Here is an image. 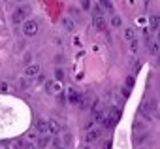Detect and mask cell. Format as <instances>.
Masks as SVG:
<instances>
[{
  "label": "cell",
  "mask_w": 160,
  "mask_h": 149,
  "mask_svg": "<svg viewBox=\"0 0 160 149\" xmlns=\"http://www.w3.org/2000/svg\"><path fill=\"white\" fill-rule=\"evenodd\" d=\"M28 138H30V140L34 141V140L38 138V132H36V130H30V132H28Z\"/></svg>",
  "instance_id": "cell-30"
},
{
  "label": "cell",
  "mask_w": 160,
  "mask_h": 149,
  "mask_svg": "<svg viewBox=\"0 0 160 149\" xmlns=\"http://www.w3.org/2000/svg\"><path fill=\"white\" fill-rule=\"evenodd\" d=\"M60 143H62L64 147H66V145H70V143H72V134H68V132H66V134L62 136V140H60Z\"/></svg>",
  "instance_id": "cell-22"
},
{
  "label": "cell",
  "mask_w": 160,
  "mask_h": 149,
  "mask_svg": "<svg viewBox=\"0 0 160 149\" xmlns=\"http://www.w3.org/2000/svg\"><path fill=\"white\" fill-rule=\"evenodd\" d=\"M47 89H49V93H51V95H58V93L62 91L60 81H57V80H55V81H49V83H47Z\"/></svg>",
  "instance_id": "cell-13"
},
{
  "label": "cell",
  "mask_w": 160,
  "mask_h": 149,
  "mask_svg": "<svg viewBox=\"0 0 160 149\" xmlns=\"http://www.w3.org/2000/svg\"><path fill=\"white\" fill-rule=\"evenodd\" d=\"M21 30H23V34H25L27 38H32V36L38 34V23H36L34 19H25Z\"/></svg>",
  "instance_id": "cell-1"
},
{
  "label": "cell",
  "mask_w": 160,
  "mask_h": 149,
  "mask_svg": "<svg viewBox=\"0 0 160 149\" xmlns=\"http://www.w3.org/2000/svg\"><path fill=\"white\" fill-rule=\"evenodd\" d=\"M91 0H81V10H91Z\"/></svg>",
  "instance_id": "cell-24"
},
{
  "label": "cell",
  "mask_w": 160,
  "mask_h": 149,
  "mask_svg": "<svg viewBox=\"0 0 160 149\" xmlns=\"http://www.w3.org/2000/svg\"><path fill=\"white\" fill-rule=\"evenodd\" d=\"M81 91L75 89V87H68L66 89V96H68V102L70 104H79V100H81Z\"/></svg>",
  "instance_id": "cell-3"
},
{
  "label": "cell",
  "mask_w": 160,
  "mask_h": 149,
  "mask_svg": "<svg viewBox=\"0 0 160 149\" xmlns=\"http://www.w3.org/2000/svg\"><path fill=\"white\" fill-rule=\"evenodd\" d=\"M47 130H49V134H58V132H60L58 121H57V119H49V121H47Z\"/></svg>",
  "instance_id": "cell-11"
},
{
  "label": "cell",
  "mask_w": 160,
  "mask_h": 149,
  "mask_svg": "<svg viewBox=\"0 0 160 149\" xmlns=\"http://www.w3.org/2000/svg\"><path fill=\"white\" fill-rule=\"evenodd\" d=\"M40 64H34V62H30V64H27V68H25V78H28V80H32V78H36L38 74H40Z\"/></svg>",
  "instance_id": "cell-6"
},
{
  "label": "cell",
  "mask_w": 160,
  "mask_h": 149,
  "mask_svg": "<svg viewBox=\"0 0 160 149\" xmlns=\"http://www.w3.org/2000/svg\"><path fill=\"white\" fill-rule=\"evenodd\" d=\"M21 87H23V89L28 87V78H21Z\"/></svg>",
  "instance_id": "cell-28"
},
{
  "label": "cell",
  "mask_w": 160,
  "mask_h": 149,
  "mask_svg": "<svg viewBox=\"0 0 160 149\" xmlns=\"http://www.w3.org/2000/svg\"><path fill=\"white\" fill-rule=\"evenodd\" d=\"M55 80L57 81H62L64 80V70L62 68H55Z\"/></svg>",
  "instance_id": "cell-21"
},
{
  "label": "cell",
  "mask_w": 160,
  "mask_h": 149,
  "mask_svg": "<svg viewBox=\"0 0 160 149\" xmlns=\"http://www.w3.org/2000/svg\"><path fill=\"white\" fill-rule=\"evenodd\" d=\"M147 140H149V132H141V134L136 136V143H138V145H141V143L147 141Z\"/></svg>",
  "instance_id": "cell-18"
},
{
  "label": "cell",
  "mask_w": 160,
  "mask_h": 149,
  "mask_svg": "<svg viewBox=\"0 0 160 149\" xmlns=\"http://www.w3.org/2000/svg\"><path fill=\"white\" fill-rule=\"evenodd\" d=\"M134 130H138V132L143 130V123H136V125H134Z\"/></svg>",
  "instance_id": "cell-32"
},
{
  "label": "cell",
  "mask_w": 160,
  "mask_h": 149,
  "mask_svg": "<svg viewBox=\"0 0 160 149\" xmlns=\"http://www.w3.org/2000/svg\"><path fill=\"white\" fill-rule=\"evenodd\" d=\"M28 15H30V8H28V6H19V8L13 12L12 19H13V23H23L25 19H28Z\"/></svg>",
  "instance_id": "cell-2"
},
{
  "label": "cell",
  "mask_w": 160,
  "mask_h": 149,
  "mask_svg": "<svg viewBox=\"0 0 160 149\" xmlns=\"http://www.w3.org/2000/svg\"><path fill=\"white\" fill-rule=\"evenodd\" d=\"M122 95H124V96H130V89H128V87H122Z\"/></svg>",
  "instance_id": "cell-34"
},
{
  "label": "cell",
  "mask_w": 160,
  "mask_h": 149,
  "mask_svg": "<svg viewBox=\"0 0 160 149\" xmlns=\"http://www.w3.org/2000/svg\"><path fill=\"white\" fill-rule=\"evenodd\" d=\"M68 12H70V17H72V19H73V17L77 19L79 15H81V10L75 8V6H70V8H68Z\"/></svg>",
  "instance_id": "cell-19"
},
{
  "label": "cell",
  "mask_w": 160,
  "mask_h": 149,
  "mask_svg": "<svg viewBox=\"0 0 160 149\" xmlns=\"http://www.w3.org/2000/svg\"><path fill=\"white\" fill-rule=\"evenodd\" d=\"M23 60H25V64H30V60H32V53H25Z\"/></svg>",
  "instance_id": "cell-26"
},
{
  "label": "cell",
  "mask_w": 160,
  "mask_h": 149,
  "mask_svg": "<svg viewBox=\"0 0 160 149\" xmlns=\"http://www.w3.org/2000/svg\"><path fill=\"white\" fill-rule=\"evenodd\" d=\"M23 149H36V145H34V143H25V141H23Z\"/></svg>",
  "instance_id": "cell-31"
},
{
  "label": "cell",
  "mask_w": 160,
  "mask_h": 149,
  "mask_svg": "<svg viewBox=\"0 0 160 149\" xmlns=\"http://www.w3.org/2000/svg\"><path fill=\"white\" fill-rule=\"evenodd\" d=\"M92 104H94V95L92 93H85V95H81V100H79L77 106L81 110H89Z\"/></svg>",
  "instance_id": "cell-4"
},
{
  "label": "cell",
  "mask_w": 160,
  "mask_h": 149,
  "mask_svg": "<svg viewBox=\"0 0 160 149\" xmlns=\"http://www.w3.org/2000/svg\"><path fill=\"white\" fill-rule=\"evenodd\" d=\"M92 27L96 28V30H106V27H108V23H106V17L104 15H94L92 17Z\"/></svg>",
  "instance_id": "cell-7"
},
{
  "label": "cell",
  "mask_w": 160,
  "mask_h": 149,
  "mask_svg": "<svg viewBox=\"0 0 160 149\" xmlns=\"http://www.w3.org/2000/svg\"><path fill=\"white\" fill-rule=\"evenodd\" d=\"M111 27L113 28H121L122 27V17L121 15H113L111 17Z\"/></svg>",
  "instance_id": "cell-15"
},
{
  "label": "cell",
  "mask_w": 160,
  "mask_h": 149,
  "mask_svg": "<svg viewBox=\"0 0 160 149\" xmlns=\"http://www.w3.org/2000/svg\"><path fill=\"white\" fill-rule=\"evenodd\" d=\"M130 49H132L134 53L138 51V40H136V38H134V40H130Z\"/></svg>",
  "instance_id": "cell-25"
},
{
  "label": "cell",
  "mask_w": 160,
  "mask_h": 149,
  "mask_svg": "<svg viewBox=\"0 0 160 149\" xmlns=\"http://www.w3.org/2000/svg\"><path fill=\"white\" fill-rule=\"evenodd\" d=\"M94 125H96V123H94L92 119H89V121H87V125H85V130H89V128H92Z\"/></svg>",
  "instance_id": "cell-29"
},
{
  "label": "cell",
  "mask_w": 160,
  "mask_h": 149,
  "mask_svg": "<svg viewBox=\"0 0 160 149\" xmlns=\"http://www.w3.org/2000/svg\"><path fill=\"white\" fill-rule=\"evenodd\" d=\"M60 25H62V28L68 30V32H73V30H75V19H72L70 15L62 17V19H60Z\"/></svg>",
  "instance_id": "cell-8"
},
{
  "label": "cell",
  "mask_w": 160,
  "mask_h": 149,
  "mask_svg": "<svg viewBox=\"0 0 160 149\" xmlns=\"http://www.w3.org/2000/svg\"><path fill=\"white\" fill-rule=\"evenodd\" d=\"M104 149H111V140H108V141H104V145H102Z\"/></svg>",
  "instance_id": "cell-33"
},
{
  "label": "cell",
  "mask_w": 160,
  "mask_h": 149,
  "mask_svg": "<svg viewBox=\"0 0 160 149\" xmlns=\"http://www.w3.org/2000/svg\"><path fill=\"white\" fill-rule=\"evenodd\" d=\"M51 143V134H40V138H36V147L45 149Z\"/></svg>",
  "instance_id": "cell-9"
},
{
  "label": "cell",
  "mask_w": 160,
  "mask_h": 149,
  "mask_svg": "<svg viewBox=\"0 0 160 149\" xmlns=\"http://www.w3.org/2000/svg\"><path fill=\"white\" fill-rule=\"evenodd\" d=\"M158 51H160V45H158V42H152V44H149V53H151L152 57H156V55H158Z\"/></svg>",
  "instance_id": "cell-17"
},
{
  "label": "cell",
  "mask_w": 160,
  "mask_h": 149,
  "mask_svg": "<svg viewBox=\"0 0 160 149\" xmlns=\"http://www.w3.org/2000/svg\"><path fill=\"white\" fill-rule=\"evenodd\" d=\"M100 123H102L104 128H111V126H115V119H113L109 113H104V117L100 119Z\"/></svg>",
  "instance_id": "cell-12"
},
{
  "label": "cell",
  "mask_w": 160,
  "mask_h": 149,
  "mask_svg": "<svg viewBox=\"0 0 160 149\" xmlns=\"http://www.w3.org/2000/svg\"><path fill=\"white\" fill-rule=\"evenodd\" d=\"M13 149H23V140H15L13 141Z\"/></svg>",
  "instance_id": "cell-27"
},
{
  "label": "cell",
  "mask_w": 160,
  "mask_h": 149,
  "mask_svg": "<svg viewBox=\"0 0 160 149\" xmlns=\"http://www.w3.org/2000/svg\"><path fill=\"white\" fill-rule=\"evenodd\" d=\"M139 149H143V147H139Z\"/></svg>",
  "instance_id": "cell-37"
},
{
  "label": "cell",
  "mask_w": 160,
  "mask_h": 149,
  "mask_svg": "<svg viewBox=\"0 0 160 149\" xmlns=\"http://www.w3.org/2000/svg\"><path fill=\"white\" fill-rule=\"evenodd\" d=\"M100 136H102V130L92 126V128L87 130V134H85V141H87V143H94V141L100 140Z\"/></svg>",
  "instance_id": "cell-5"
},
{
  "label": "cell",
  "mask_w": 160,
  "mask_h": 149,
  "mask_svg": "<svg viewBox=\"0 0 160 149\" xmlns=\"http://www.w3.org/2000/svg\"><path fill=\"white\" fill-rule=\"evenodd\" d=\"M134 83H136L134 76H128V78H126V87H128V89H132V87H134Z\"/></svg>",
  "instance_id": "cell-23"
},
{
  "label": "cell",
  "mask_w": 160,
  "mask_h": 149,
  "mask_svg": "<svg viewBox=\"0 0 160 149\" xmlns=\"http://www.w3.org/2000/svg\"><path fill=\"white\" fill-rule=\"evenodd\" d=\"M34 130H36L38 134H49V130H47V121H45V119H38L36 125H34Z\"/></svg>",
  "instance_id": "cell-10"
},
{
  "label": "cell",
  "mask_w": 160,
  "mask_h": 149,
  "mask_svg": "<svg viewBox=\"0 0 160 149\" xmlns=\"http://www.w3.org/2000/svg\"><path fill=\"white\" fill-rule=\"evenodd\" d=\"M98 6L102 8V12H109V13H113V4H111V0H100Z\"/></svg>",
  "instance_id": "cell-14"
},
{
  "label": "cell",
  "mask_w": 160,
  "mask_h": 149,
  "mask_svg": "<svg viewBox=\"0 0 160 149\" xmlns=\"http://www.w3.org/2000/svg\"><path fill=\"white\" fill-rule=\"evenodd\" d=\"M83 149H91V147H89V145H85V147H83Z\"/></svg>",
  "instance_id": "cell-36"
},
{
  "label": "cell",
  "mask_w": 160,
  "mask_h": 149,
  "mask_svg": "<svg viewBox=\"0 0 160 149\" xmlns=\"http://www.w3.org/2000/svg\"><path fill=\"white\" fill-rule=\"evenodd\" d=\"M57 149H66V147H64V145H60V147H57Z\"/></svg>",
  "instance_id": "cell-35"
},
{
  "label": "cell",
  "mask_w": 160,
  "mask_h": 149,
  "mask_svg": "<svg viewBox=\"0 0 160 149\" xmlns=\"http://www.w3.org/2000/svg\"><path fill=\"white\" fill-rule=\"evenodd\" d=\"M124 38H126L128 42H130V40H134V38H136V32H134V28H130V27H128V28H124Z\"/></svg>",
  "instance_id": "cell-20"
},
{
  "label": "cell",
  "mask_w": 160,
  "mask_h": 149,
  "mask_svg": "<svg viewBox=\"0 0 160 149\" xmlns=\"http://www.w3.org/2000/svg\"><path fill=\"white\" fill-rule=\"evenodd\" d=\"M149 27H151L152 32L158 28V15H151V17H149Z\"/></svg>",
  "instance_id": "cell-16"
}]
</instances>
